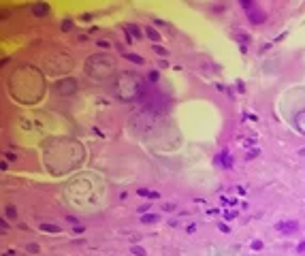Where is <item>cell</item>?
Returning a JSON list of instances; mask_svg holds the SVG:
<instances>
[{
    "label": "cell",
    "instance_id": "6da1fadb",
    "mask_svg": "<svg viewBox=\"0 0 305 256\" xmlns=\"http://www.w3.org/2000/svg\"><path fill=\"white\" fill-rule=\"evenodd\" d=\"M241 7H243L245 11H248V19L252 22V24H262L265 19H267V13L265 11H260L258 9V4L256 2H250V0H241Z\"/></svg>",
    "mask_w": 305,
    "mask_h": 256
},
{
    "label": "cell",
    "instance_id": "7a4b0ae2",
    "mask_svg": "<svg viewBox=\"0 0 305 256\" xmlns=\"http://www.w3.org/2000/svg\"><path fill=\"white\" fill-rule=\"evenodd\" d=\"M275 228H278L280 233L290 235V233H297V231H299V222H294V220H288V222H278V224H275Z\"/></svg>",
    "mask_w": 305,
    "mask_h": 256
},
{
    "label": "cell",
    "instance_id": "3957f363",
    "mask_svg": "<svg viewBox=\"0 0 305 256\" xmlns=\"http://www.w3.org/2000/svg\"><path fill=\"white\" fill-rule=\"evenodd\" d=\"M30 13H32L34 17H47L49 15V4L47 2H34V4L30 7Z\"/></svg>",
    "mask_w": 305,
    "mask_h": 256
},
{
    "label": "cell",
    "instance_id": "277c9868",
    "mask_svg": "<svg viewBox=\"0 0 305 256\" xmlns=\"http://www.w3.org/2000/svg\"><path fill=\"white\" fill-rule=\"evenodd\" d=\"M124 30L130 34V38H141V37H143L141 30H139V26H134V24H126V26H124Z\"/></svg>",
    "mask_w": 305,
    "mask_h": 256
},
{
    "label": "cell",
    "instance_id": "5b68a950",
    "mask_svg": "<svg viewBox=\"0 0 305 256\" xmlns=\"http://www.w3.org/2000/svg\"><path fill=\"white\" fill-rule=\"evenodd\" d=\"M218 162L222 164V167L231 169V167H232V158H231V154H228V152H222V154L218 156Z\"/></svg>",
    "mask_w": 305,
    "mask_h": 256
},
{
    "label": "cell",
    "instance_id": "8992f818",
    "mask_svg": "<svg viewBox=\"0 0 305 256\" xmlns=\"http://www.w3.org/2000/svg\"><path fill=\"white\" fill-rule=\"evenodd\" d=\"M126 60H130V62H134V64H145V60L141 58V56H137V53H128V51H124L122 53Z\"/></svg>",
    "mask_w": 305,
    "mask_h": 256
},
{
    "label": "cell",
    "instance_id": "52a82bcc",
    "mask_svg": "<svg viewBox=\"0 0 305 256\" xmlns=\"http://www.w3.org/2000/svg\"><path fill=\"white\" fill-rule=\"evenodd\" d=\"M145 34H147V37H149V38H152V41H154V43H156V45H158V41H160V38H162V37H160V34H158V32H156V30H154V28H152V26H147V28H145Z\"/></svg>",
    "mask_w": 305,
    "mask_h": 256
},
{
    "label": "cell",
    "instance_id": "ba28073f",
    "mask_svg": "<svg viewBox=\"0 0 305 256\" xmlns=\"http://www.w3.org/2000/svg\"><path fill=\"white\" fill-rule=\"evenodd\" d=\"M137 194L139 196H149V198H158V192H154V190H147V188H139L137 190Z\"/></svg>",
    "mask_w": 305,
    "mask_h": 256
},
{
    "label": "cell",
    "instance_id": "9c48e42d",
    "mask_svg": "<svg viewBox=\"0 0 305 256\" xmlns=\"http://www.w3.org/2000/svg\"><path fill=\"white\" fill-rule=\"evenodd\" d=\"M41 231H45V233H60L62 228H60V226H56V224H47V222H43V224H41Z\"/></svg>",
    "mask_w": 305,
    "mask_h": 256
},
{
    "label": "cell",
    "instance_id": "30bf717a",
    "mask_svg": "<svg viewBox=\"0 0 305 256\" xmlns=\"http://www.w3.org/2000/svg\"><path fill=\"white\" fill-rule=\"evenodd\" d=\"M141 222L143 224H154V222H158V216L156 213H143L141 216Z\"/></svg>",
    "mask_w": 305,
    "mask_h": 256
},
{
    "label": "cell",
    "instance_id": "8fae6325",
    "mask_svg": "<svg viewBox=\"0 0 305 256\" xmlns=\"http://www.w3.org/2000/svg\"><path fill=\"white\" fill-rule=\"evenodd\" d=\"M4 216L11 218V220H15V218H17V209L13 207V205H7V207H4Z\"/></svg>",
    "mask_w": 305,
    "mask_h": 256
},
{
    "label": "cell",
    "instance_id": "7c38bea8",
    "mask_svg": "<svg viewBox=\"0 0 305 256\" xmlns=\"http://www.w3.org/2000/svg\"><path fill=\"white\" fill-rule=\"evenodd\" d=\"M130 250H132V254H134V256H145V254H147V252L143 250V248H141V245H132Z\"/></svg>",
    "mask_w": 305,
    "mask_h": 256
},
{
    "label": "cell",
    "instance_id": "4fadbf2b",
    "mask_svg": "<svg viewBox=\"0 0 305 256\" xmlns=\"http://www.w3.org/2000/svg\"><path fill=\"white\" fill-rule=\"evenodd\" d=\"M26 252H30V254H37V252H38V245H37V243H28V245H26Z\"/></svg>",
    "mask_w": 305,
    "mask_h": 256
},
{
    "label": "cell",
    "instance_id": "5bb4252c",
    "mask_svg": "<svg viewBox=\"0 0 305 256\" xmlns=\"http://www.w3.org/2000/svg\"><path fill=\"white\" fill-rule=\"evenodd\" d=\"M154 51H156V53H158V56H162V58H164V56H167V53H169V51H167V49H164V47H160V45H154Z\"/></svg>",
    "mask_w": 305,
    "mask_h": 256
},
{
    "label": "cell",
    "instance_id": "9a60e30c",
    "mask_svg": "<svg viewBox=\"0 0 305 256\" xmlns=\"http://www.w3.org/2000/svg\"><path fill=\"white\" fill-rule=\"evenodd\" d=\"M71 28H73V22H71V19H64V22H62V30H64V32H68Z\"/></svg>",
    "mask_w": 305,
    "mask_h": 256
},
{
    "label": "cell",
    "instance_id": "2e32d148",
    "mask_svg": "<svg viewBox=\"0 0 305 256\" xmlns=\"http://www.w3.org/2000/svg\"><path fill=\"white\" fill-rule=\"evenodd\" d=\"M66 222H68V224H73V226H77V224H79V220L75 218V216H66Z\"/></svg>",
    "mask_w": 305,
    "mask_h": 256
},
{
    "label": "cell",
    "instance_id": "e0dca14e",
    "mask_svg": "<svg viewBox=\"0 0 305 256\" xmlns=\"http://www.w3.org/2000/svg\"><path fill=\"white\" fill-rule=\"evenodd\" d=\"M0 228H2V231H9V222H7V218L0 220Z\"/></svg>",
    "mask_w": 305,
    "mask_h": 256
},
{
    "label": "cell",
    "instance_id": "ac0fdd59",
    "mask_svg": "<svg viewBox=\"0 0 305 256\" xmlns=\"http://www.w3.org/2000/svg\"><path fill=\"white\" fill-rule=\"evenodd\" d=\"M252 250H262V241H252Z\"/></svg>",
    "mask_w": 305,
    "mask_h": 256
},
{
    "label": "cell",
    "instance_id": "d6986e66",
    "mask_svg": "<svg viewBox=\"0 0 305 256\" xmlns=\"http://www.w3.org/2000/svg\"><path fill=\"white\" fill-rule=\"evenodd\" d=\"M149 81H152V83H156V81H158V73H156V71H152V73H149Z\"/></svg>",
    "mask_w": 305,
    "mask_h": 256
},
{
    "label": "cell",
    "instance_id": "ffe728a7",
    "mask_svg": "<svg viewBox=\"0 0 305 256\" xmlns=\"http://www.w3.org/2000/svg\"><path fill=\"white\" fill-rule=\"evenodd\" d=\"M256 156H258V149H250V152H248V160L256 158Z\"/></svg>",
    "mask_w": 305,
    "mask_h": 256
},
{
    "label": "cell",
    "instance_id": "44dd1931",
    "mask_svg": "<svg viewBox=\"0 0 305 256\" xmlns=\"http://www.w3.org/2000/svg\"><path fill=\"white\" fill-rule=\"evenodd\" d=\"M218 228H220L222 233H231V228H228V226H226L224 222H220V224H218Z\"/></svg>",
    "mask_w": 305,
    "mask_h": 256
},
{
    "label": "cell",
    "instance_id": "7402d4cb",
    "mask_svg": "<svg viewBox=\"0 0 305 256\" xmlns=\"http://www.w3.org/2000/svg\"><path fill=\"white\" fill-rule=\"evenodd\" d=\"M162 209H164V211H175V205H173V203H167V205H162Z\"/></svg>",
    "mask_w": 305,
    "mask_h": 256
},
{
    "label": "cell",
    "instance_id": "603a6c76",
    "mask_svg": "<svg viewBox=\"0 0 305 256\" xmlns=\"http://www.w3.org/2000/svg\"><path fill=\"white\" fill-rule=\"evenodd\" d=\"M147 209H149V205H141V207H139V213H141V216H143V213H145Z\"/></svg>",
    "mask_w": 305,
    "mask_h": 256
},
{
    "label": "cell",
    "instance_id": "cb8c5ba5",
    "mask_svg": "<svg viewBox=\"0 0 305 256\" xmlns=\"http://www.w3.org/2000/svg\"><path fill=\"white\" fill-rule=\"evenodd\" d=\"M237 38H239V41H241V43H245V41H248V37H245L243 32H239V34H237Z\"/></svg>",
    "mask_w": 305,
    "mask_h": 256
},
{
    "label": "cell",
    "instance_id": "d4e9b609",
    "mask_svg": "<svg viewBox=\"0 0 305 256\" xmlns=\"http://www.w3.org/2000/svg\"><path fill=\"white\" fill-rule=\"evenodd\" d=\"M98 47H102V49H107V47H109V43H107V41H98Z\"/></svg>",
    "mask_w": 305,
    "mask_h": 256
},
{
    "label": "cell",
    "instance_id": "484cf974",
    "mask_svg": "<svg viewBox=\"0 0 305 256\" xmlns=\"http://www.w3.org/2000/svg\"><path fill=\"white\" fill-rule=\"evenodd\" d=\"M4 156H7V158H9V160H15V158H17V156H15V154H11V152H7V154H4Z\"/></svg>",
    "mask_w": 305,
    "mask_h": 256
},
{
    "label": "cell",
    "instance_id": "4316f807",
    "mask_svg": "<svg viewBox=\"0 0 305 256\" xmlns=\"http://www.w3.org/2000/svg\"><path fill=\"white\" fill-rule=\"evenodd\" d=\"M73 231L75 233H83V226H79V224H77V226H73Z\"/></svg>",
    "mask_w": 305,
    "mask_h": 256
},
{
    "label": "cell",
    "instance_id": "83f0119b",
    "mask_svg": "<svg viewBox=\"0 0 305 256\" xmlns=\"http://www.w3.org/2000/svg\"><path fill=\"white\" fill-rule=\"evenodd\" d=\"M297 250H299V252H305V241H303V243H299V248H297Z\"/></svg>",
    "mask_w": 305,
    "mask_h": 256
},
{
    "label": "cell",
    "instance_id": "f1b7e54d",
    "mask_svg": "<svg viewBox=\"0 0 305 256\" xmlns=\"http://www.w3.org/2000/svg\"><path fill=\"white\" fill-rule=\"evenodd\" d=\"M4 256H15V250H9V252H4Z\"/></svg>",
    "mask_w": 305,
    "mask_h": 256
}]
</instances>
